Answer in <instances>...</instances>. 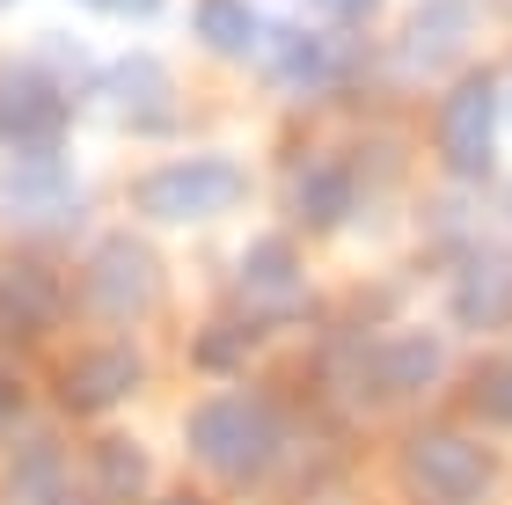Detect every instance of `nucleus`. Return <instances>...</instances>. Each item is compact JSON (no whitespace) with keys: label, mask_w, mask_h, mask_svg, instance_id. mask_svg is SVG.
<instances>
[{"label":"nucleus","mask_w":512,"mask_h":505,"mask_svg":"<svg viewBox=\"0 0 512 505\" xmlns=\"http://www.w3.org/2000/svg\"><path fill=\"white\" fill-rule=\"evenodd\" d=\"M498 81H483V74H469L447 96V110H439V154L461 169V176H483L491 169V154H498Z\"/></svg>","instance_id":"5"},{"label":"nucleus","mask_w":512,"mask_h":505,"mask_svg":"<svg viewBox=\"0 0 512 505\" xmlns=\"http://www.w3.org/2000/svg\"><path fill=\"white\" fill-rule=\"evenodd\" d=\"M161 505H198V498H161Z\"/></svg>","instance_id":"22"},{"label":"nucleus","mask_w":512,"mask_h":505,"mask_svg":"<svg viewBox=\"0 0 512 505\" xmlns=\"http://www.w3.org/2000/svg\"><path fill=\"white\" fill-rule=\"evenodd\" d=\"M132 381H139L132 344H88V352L59 366V403L81 410V418H103V410H118L132 396Z\"/></svg>","instance_id":"6"},{"label":"nucleus","mask_w":512,"mask_h":505,"mask_svg":"<svg viewBox=\"0 0 512 505\" xmlns=\"http://www.w3.org/2000/svg\"><path fill=\"white\" fill-rule=\"evenodd\" d=\"M512 308V271H469V279H461V315H469V323H498V315Z\"/></svg>","instance_id":"16"},{"label":"nucleus","mask_w":512,"mask_h":505,"mask_svg":"<svg viewBox=\"0 0 512 505\" xmlns=\"http://www.w3.org/2000/svg\"><path fill=\"white\" fill-rule=\"evenodd\" d=\"M8 410H15V388H8V381H0V425H8Z\"/></svg>","instance_id":"21"},{"label":"nucleus","mask_w":512,"mask_h":505,"mask_svg":"<svg viewBox=\"0 0 512 505\" xmlns=\"http://www.w3.org/2000/svg\"><path fill=\"white\" fill-rule=\"evenodd\" d=\"M96 476H103L110 498H132L139 484H147V454L125 447V440H103V447H96Z\"/></svg>","instance_id":"17"},{"label":"nucleus","mask_w":512,"mask_h":505,"mask_svg":"<svg viewBox=\"0 0 512 505\" xmlns=\"http://www.w3.org/2000/svg\"><path fill=\"white\" fill-rule=\"evenodd\" d=\"M403 476L425 498H447V505H469L498 484V462H491V447L469 440V432H454V425H432V432H417V440L403 447Z\"/></svg>","instance_id":"2"},{"label":"nucleus","mask_w":512,"mask_h":505,"mask_svg":"<svg viewBox=\"0 0 512 505\" xmlns=\"http://www.w3.org/2000/svg\"><path fill=\"white\" fill-rule=\"evenodd\" d=\"M300 301H308V271H300V257L286 242H249V257H242V308H249V323L300 315Z\"/></svg>","instance_id":"8"},{"label":"nucleus","mask_w":512,"mask_h":505,"mask_svg":"<svg viewBox=\"0 0 512 505\" xmlns=\"http://www.w3.org/2000/svg\"><path fill=\"white\" fill-rule=\"evenodd\" d=\"M315 8H322V15H366L374 0H315Z\"/></svg>","instance_id":"20"},{"label":"nucleus","mask_w":512,"mask_h":505,"mask_svg":"<svg viewBox=\"0 0 512 505\" xmlns=\"http://www.w3.org/2000/svg\"><path fill=\"white\" fill-rule=\"evenodd\" d=\"M66 125V96L37 66H8L0 74V140L8 147H52Z\"/></svg>","instance_id":"7"},{"label":"nucleus","mask_w":512,"mask_h":505,"mask_svg":"<svg viewBox=\"0 0 512 505\" xmlns=\"http://www.w3.org/2000/svg\"><path fill=\"white\" fill-rule=\"evenodd\" d=\"M191 454H198V469H213L220 484H256V476L271 469V454H278V418L256 396H205L191 410Z\"/></svg>","instance_id":"1"},{"label":"nucleus","mask_w":512,"mask_h":505,"mask_svg":"<svg viewBox=\"0 0 512 505\" xmlns=\"http://www.w3.org/2000/svg\"><path fill=\"white\" fill-rule=\"evenodd\" d=\"M344 205H352V176H344V169H315L308 191H300V220H308V227H337Z\"/></svg>","instance_id":"15"},{"label":"nucleus","mask_w":512,"mask_h":505,"mask_svg":"<svg viewBox=\"0 0 512 505\" xmlns=\"http://www.w3.org/2000/svg\"><path fill=\"white\" fill-rule=\"evenodd\" d=\"M469 410L483 425H512V359H483L469 381Z\"/></svg>","instance_id":"14"},{"label":"nucleus","mask_w":512,"mask_h":505,"mask_svg":"<svg viewBox=\"0 0 512 505\" xmlns=\"http://www.w3.org/2000/svg\"><path fill=\"white\" fill-rule=\"evenodd\" d=\"M52 271L44 264H0V330H15V337H30V330H44L52 323Z\"/></svg>","instance_id":"10"},{"label":"nucleus","mask_w":512,"mask_h":505,"mask_svg":"<svg viewBox=\"0 0 512 505\" xmlns=\"http://www.w3.org/2000/svg\"><path fill=\"white\" fill-rule=\"evenodd\" d=\"M432 381H439V337L432 330H410V337H395L381 352V388H395V396L432 388Z\"/></svg>","instance_id":"11"},{"label":"nucleus","mask_w":512,"mask_h":505,"mask_svg":"<svg viewBox=\"0 0 512 505\" xmlns=\"http://www.w3.org/2000/svg\"><path fill=\"white\" fill-rule=\"evenodd\" d=\"M249 315H242V323H227V330H205L198 337V366H205V374H227V366H235L242 359V344H249Z\"/></svg>","instance_id":"18"},{"label":"nucleus","mask_w":512,"mask_h":505,"mask_svg":"<svg viewBox=\"0 0 512 505\" xmlns=\"http://www.w3.org/2000/svg\"><path fill=\"white\" fill-rule=\"evenodd\" d=\"M154 293H161V264H154V249H139L132 235H110L96 257H88V308L110 315V323L147 315Z\"/></svg>","instance_id":"4"},{"label":"nucleus","mask_w":512,"mask_h":505,"mask_svg":"<svg viewBox=\"0 0 512 505\" xmlns=\"http://www.w3.org/2000/svg\"><path fill=\"white\" fill-rule=\"evenodd\" d=\"M103 8H118V0H103Z\"/></svg>","instance_id":"23"},{"label":"nucleus","mask_w":512,"mask_h":505,"mask_svg":"<svg viewBox=\"0 0 512 505\" xmlns=\"http://www.w3.org/2000/svg\"><path fill=\"white\" fill-rule=\"evenodd\" d=\"M271 66H278V81H286V88H315L322 74H330V59H322V44L308 30H278Z\"/></svg>","instance_id":"13"},{"label":"nucleus","mask_w":512,"mask_h":505,"mask_svg":"<svg viewBox=\"0 0 512 505\" xmlns=\"http://www.w3.org/2000/svg\"><path fill=\"white\" fill-rule=\"evenodd\" d=\"M242 198V169L235 162H220V154H191V162H169V169H154L147 183H139V213L147 220H213L227 213V205Z\"/></svg>","instance_id":"3"},{"label":"nucleus","mask_w":512,"mask_h":505,"mask_svg":"<svg viewBox=\"0 0 512 505\" xmlns=\"http://www.w3.org/2000/svg\"><path fill=\"white\" fill-rule=\"evenodd\" d=\"M110 96H125V103H147V96H161V74L147 59H125L118 74H110Z\"/></svg>","instance_id":"19"},{"label":"nucleus","mask_w":512,"mask_h":505,"mask_svg":"<svg viewBox=\"0 0 512 505\" xmlns=\"http://www.w3.org/2000/svg\"><path fill=\"white\" fill-rule=\"evenodd\" d=\"M198 37L213 44V52H249V44H256L249 0H198Z\"/></svg>","instance_id":"12"},{"label":"nucleus","mask_w":512,"mask_h":505,"mask_svg":"<svg viewBox=\"0 0 512 505\" xmlns=\"http://www.w3.org/2000/svg\"><path fill=\"white\" fill-rule=\"evenodd\" d=\"M0 205H8L15 220H66L74 213V169H66L59 154L30 147L8 176H0Z\"/></svg>","instance_id":"9"}]
</instances>
